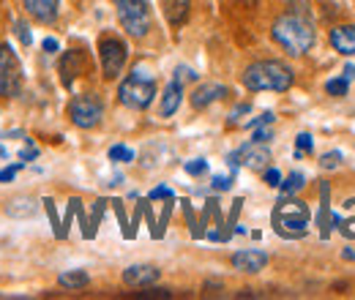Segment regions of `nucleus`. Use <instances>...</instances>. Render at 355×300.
Segmentation results:
<instances>
[{
  "instance_id": "f257e3e1",
  "label": "nucleus",
  "mask_w": 355,
  "mask_h": 300,
  "mask_svg": "<svg viewBox=\"0 0 355 300\" xmlns=\"http://www.w3.org/2000/svg\"><path fill=\"white\" fill-rule=\"evenodd\" d=\"M243 85L249 90H276L284 93L293 85V69L279 60H257L243 71Z\"/></svg>"
},
{
  "instance_id": "f03ea898",
  "label": "nucleus",
  "mask_w": 355,
  "mask_h": 300,
  "mask_svg": "<svg viewBox=\"0 0 355 300\" xmlns=\"http://www.w3.org/2000/svg\"><path fill=\"white\" fill-rule=\"evenodd\" d=\"M273 39L282 44L290 55H304V52H309L311 44H314V30H311V25L304 17L284 14L273 25Z\"/></svg>"
},
{
  "instance_id": "7ed1b4c3",
  "label": "nucleus",
  "mask_w": 355,
  "mask_h": 300,
  "mask_svg": "<svg viewBox=\"0 0 355 300\" xmlns=\"http://www.w3.org/2000/svg\"><path fill=\"white\" fill-rule=\"evenodd\" d=\"M309 227V208L298 200H282L273 208V229L282 238H304Z\"/></svg>"
},
{
  "instance_id": "20e7f679",
  "label": "nucleus",
  "mask_w": 355,
  "mask_h": 300,
  "mask_svg": "<svg viewBox=\"0 0 355 300\" xmlns=\"http://www.w3.org/2000/svg\"><path fill=\"white\" fill-rule=\"evenodd\" d=\"M118 96H121V101H123L126 107H132V109H145V107H150V101H153V96H156V82H153V77H150L145 69L137 66L132 74L123 80Z\"/></svg>"
},
{
  "instance_id": "39448f33",
  "label": "nucleus",
  "mask_w": 355,
  "mask_h": 300,
  "mask_svg": "<svg viewBox=\"0 0 355 300\" xmlns=\"http://www.w3.org/2000/svg\"><path fill=\"white\" fill-rule=\"evenodd\" d=\"M118 6V19L121 25L126 28V33L139 39L148 33L150 28V11H148V3L145 0H115Z\"/></svg>"
},
{
  "instance_id": "423d86ee",
  "label": "nucleus",
  "mask_w": 355,
  "mask_h": 300,
  "mask_svg": "<svg viewBox=\"0 0 355 300\" xmlns=\"http://www.w3.org/2000/svg\"><path fill=\"white\" fill-rule=\"evenodd\" d=\"M22 90V69L8 44H0V96L17 98Z\"/></svg>"
},
{
  "instance_id": "0eeeda50",
  "label": "nucleus",
  "mask_w": 355,
  "mask_h": 300,
  "mask_svg": "<svg viewBox=\"0 0 355 300\" xmlns=\"http://www.w3.org/2000/svg\"><path fill=\"white\" fill-rule=\"evenodd\" d=\"M69 115L71 121L80 126V129H93L98 126V121L104 118V104L101 98H96L93 93H85V96H77L69 107Z\"/></svg>"
},
{
  "instance_id": "6e6552de",
  "label": "nucleus",
  "mask_w": 355,
  "mask_h": 300,
  "mask_svg": "<svg viewBox=\"0 0 355 300\" xmlns=\"http://www.w3.org/2000/svg\"><path fill=\"white\" fill-rule=\"evenodd\" d=\"M98 55H101V71L107 80H115L123 66H126V44L118 42V39H104L101 46H98Z\"/></svg>"
},
{
  "instance_id": "1a4fd4ad",
  "label": "nucleus",
  "mask_w": 355,
  "mask_h": 300,
  "mask_svg": "<svg viewBox=\"0 0 355 300\" xmlns=\"http://www.w3.org/2000/svg\"><path fill=\"white\" fill-rule=\"evenodd\" d=\"M235 156H238V164H243L249 170H266L270 161V150L266 148V142L243 145L241 150H235Z\"/></svg>"
},
{
  "instance_id": "9d476101",
  "label": "nucleus",
  "mask_w": 355,
  "mask_h": 300,
  "mask_svg": "<svg viewBox=\"0 0 355 300\" xmlns=\"http://www.w3.org/2000/svg\"><path fill=\"white\" fill-rule=\"evenodd\" d=\"M123 281H126L129 287L142 290V287H150V284L159 281V270H156L153 265H132V267L123 270Z\"/></svg>"
},
{
  "instance_id": "9b49d317",
  "label": "nucleus",
  "mask_w": 355,
  "mask_h": 300,
  "mask_svg": "<svg viewBox=\"0 0 355 300\" xmlns=\"http://www.w3.org/2000/svg\"><path fill=\"white\" fill-rule=\"evenodd\" d=\"M268 265L266 252H257V249H249V252H238L232 254V267L235 270H243V273H257Z\"/></svg>"
},
{
  "instance_id": "f8f14e48",
  "label": "nucleus",
  "mask_w": 355,
  "mask_h": 300,
  "mask_svg": "<svg viewBox=\"0 0 355 300\" xmlns=\"http://www.w3.org/2000/svg\"><path fill=\"white\" fill-rule=\"evenodd\" d=\"M85 69V55L83 52H66L63 55V60H60V74H63V85L71 87V82H74V77L80 74Z\"/></svg>"
},
{
  "instance_id": "ddd939ff",
  "label": "nucleus",
  "mask_w": 355,
  "mask_h": 300,
  "mask_svg": "<svg viewBox=\"0 0 355 300\" xmlns=\"http://www.w3.org/2000/svg\"><path fill=\"white\" fill-rule=\"evenodd\" d=\"M25 3V11L39 19V22H52L58 17V3L60 0H22Z\"/></svg>"
},
{
  "instance_id": "4468645a",
  "label": "nucleus",
  "mask_w": 355,
  "mask_h": 300,
  "mask_svg": "<svg viewBox=\"0 0 355 300\" xmlns=\"http://www.w3.org/2000/svg\"><path fill=\"white\" fill-rule=\"evenodd\" d=\"M331 44L342 55H355V25H342L331 30Z\"/></svg>"
},
{
  "instance_id": "2eb2a0df",
  "label": "nucleus",
  "mask_w": 355,
  "mask_h": 300,
  "mask_svg": "<svg viewBox=\"0 0 355 300\" xmlns=\"http://www.w3.org/2000/svg\"><path fill=\"white\" fill-rule=\"evenodd\" d=\"M320 197H322V205H320V215H317V224H320V235H322V240H328V235H331V229H334V213H331V188H328V183H322L320 186Z\"/></svg>"
},
{
  "instance_id": "dca6fc26",
  "label": "nucleus",
  "mask_w": 355,
  "mask_h": 300,
  "mask_svg": "<svg viewBox=\"0 0 355 300\" xmlns=\"http://www.w3.org/2000/svg\"><path fill=\"white\" fill-rule=\"evenodd\" d=\"M227 96V87L224 85H202V87H197L194 93H191V107L194 109H202V107H208L211 101H216V98H224Z\"/></svg>"
},
{
  "instance_id": "f3484780",
  "label": "nucleus",
  "mask_w": 355,
  "mask_h": 300,
  "mask_svg": "<svg viewBox=\"0 0 355 300\" xmlns=\"http://www.w3.org/2000/svg\"><path fill=\"white\" fill-rule=\"evenodd\" d=\"M180 98H183V82L175 77V80L167 85L164 96H162V118L175 115V109L180 107Z\"/></svg>"
},
{
  "instance_id": "a211bd4d",
  "label": "nucleus",
  "mask_w": 355,
  "mask_h": 300,
  "mask_svg": "<svg viewBox=\"0 0 355 300\" xmlns=\"http://www.w3.org/2000/svg\"><path fill=\"white\" fill-rule=\"evenodd\" d=\"M36 211H39V205L33 197H14L6 202V213L11 218H33Z\"/></svg>"
},
{
  "instance_id": "6ab92c4d",
  "label": "nucleus",
  "mask_w": 355,
  "mask_h": 300,
  "mask_svg": "<svg viewBox=\"0 0 355 300\" xmlns=\"http://www.w3.org/2000/svg\"><path fill=\"white\" fill-rule=\"evenodd\" d=\"M191 0H164V14L170 19V25H183L189 17Z\"/></svg>"
},
{
  "instance_id": "aec40b11",
  "label": "nucleus",
  "mask_w": 355,
  "mask_h": 300,
  "mask_svg": "<svg viewBox=\"0 0 355 300\" xmlns=\"http://www.w3.org/2000/svg\"><path fill=\"white\" fill-rule=\"evenodd\" d=\"M60 287H66V290H83V287H88V273L85 270H66V273H60Z\"/></svg>"
},
{
  "instance_id": "412c9836",
  "label": "nucleus",
  "mask_w": 355,
  "mask_h": 300,
  "mask_svg": "<svg viewBox=\"0 0 355 300\" xmlns=\"http://www.w3.org/2000/svg\"><path fill=\"white\" fill-rule=\"evenodd\" d=\"M304 188V175L301 172H293L284 183H279V191H282V197H293L295 191H301Z\"/></svg>"
},
{
  "instance_id": "4be33fe9",
  "label": "nucleus",
  "mask_w": 355,
  "mask_h": 300,
  "mask_svg": "<svg viewBox=\"0 0 355 300\" xmlns=\"http://www.w3.org/2000/svg\"><path fill=\"white\" fill-rule=\"evenodd\" d=\"M42 205H44L46 215H49V224H52V229H55V238H58V240H63V227H60V221H58V211H55V202H52V200L46 197Z\"/></svg>"
},
{
  "instance_id": "5701e85b",
  "label": "nucleus",
  "mask_w": 355,
  "mask_h": 300,
  "mask_svg": "<svg viewBox=\"0 0 355 300\" xmlns=\"http://www.w3.org/2000/svg\"><path fill=\"white\" fill-rule=\"evenodd\" d=\"M110 159L112 161H132L134 150H129L126 145H115V148H110Z\"/></svg>"
},
{
  "instance_id": "b1692460",
  "label": "nucleus",
  "mask_w": 355,
  "mask_h": 300,
  "mask_svg": "<svg viewBox=\"0 0 355 300\" xmlns=\"http://www.w3.org/2000/svg\"><path fill=\"white\" fill-rule=\"evenodd\" d=\"M347 87H350V82L342 77V80H328L325 90H328L331 96H347Z\"/></svg>"
},
{
  "instance_id": "393cba45",
  "label": "nucleus",
  "mask_w": 355,
  "mask_h": 300,
  "mask_svg": "<svg viewBox=\"0 0 355 300\" xmlns=\"http://www.w3.org/2000/svg\"><path fill=\"white\" fill-rule=\"evenodd\" d=\"M104 208H107V202H104V200H98V202L93 205V215H90V232H93V235H96V229H98V224H101Z\"/></svg>"
},
{
  "instance_id": "a878e982",
  "label": "nucleus",
  "mask_w": 355,
  "mask_h": 300,
  "mask_svg": "<svg viewBox=\"0 0 355 300\" xmlns=\"http://www.w3.org/2000/svg\"><path fill=\"white\" fill-rule=\"evenodd\" d=\"M115 205V213H118V221H121V227H123V238H129L132 240L134 232H132V224L126 221V213H123V202H112Z\"/></svg>"
},
{
  "instance_id": "bb28decb",
  "label": "nucleus",
  "mask_w": 355,
  "mask_h": 300,
  "mask_svg": "<svg viewBox=\"0 0 355 300\" xmlns=\"http://www.w3.org/2000/svg\"><path fill=\"white\" fill-rule=\"evenodd\" d=\"M77 208H80V200L74 197V200L69 202V211H66V218H63V238L69 235V227H71V218L77 215Z\"/></svg>"
},
{
  "instance_id": "cd10ccee",
  "label": "nucleus",
  "mask_w": 355,
  "mask_h": 300,
  "mask_svg": "<svg viewBox=\"0 0 355 300\" xmlns=\"http://www.w3.org/2000/svg\"><path fill=\"white\" fill-rule=\"evenodd\" d=\"M14 30H17V39L25 44V46H31V42H33V33H31V28L25 25V22H17L14 25Z\"/></svg>"
},
{
  "instance_id": "c85d7f7f",
  "label": "nucleus",
  "mask_w": 355,
  "mask_h": 300,
  "mask_svg": "<svg viewBox=\"0 0 355 300\" xmlns=\"http://www.w3.org/2000/svg\"><path fill=\"white\" fill-rule=\"evenodd\" d=\"M183 211H186V218H189V227H191V235H194V238H202L205 232H202V229L197 227V221H194V211H191V205H189V202H183Z\"/></svg>"
},
{
  "instance_id": "c756f323",
  "label": "nucleus",
  "mask_w": 355,
  "mask_h": 300,
  "mask_svg": "<svg viewBox=\"0 0 355 300\" xmlns=\"http://www.w3.org/2000/svg\"><path fill=\"white\" fill-rule=\"evenodd\" d=\"M339 161H342V153H336V150H334V153H325V156L320 159V164H322L325 170H336Z\"/></svg>"
},
{
  "instance_id": "7c9ffc66",
  "label": "nucleus",
  "mask_w": 355,
  "mask_h": 300,
  "mask_svg": "<svg viewBox=\"0 0 355 300\" xmlns=\"http://www.w3.org/2000/svg\"><path fill=\"white\" fill-rule=\"evenodd\" d=\"M295 145H298V150H295V156L301 159V153H309V150H311V134H298V139H295Z\"/></svg>"
},
{
  "instance_id": "2f4dec72",
  "label": "nucleus",
  "mask_w": 355,
  "mask_h": 300,
  "mask_svg": "<svg viewBox=\"0 0 355 300\" xmlns=\"http://www.w3.org/2000/svg\"><path fill=\"white\" fill-rule=\"evenodd\" d=\"M183 170L189 172V175H202V172H208V161H202V159H194V161H189Z\"/></svg>"
},
{
  "instance_id": "473e14b6",
  "label": "nucleus",
  "mask_w": 355,
  "mask_h": 300,
  "mask_svg": "<svg viewBox=\"0 0 355 300\" xmlns=\"http://www.w3.org/2000/svg\"><path fill=\"white\" fill-rule=\"evenodd\" d=\"M25 167V161H17L14 167H8V170H0V183H11L14 180V175Z\"/></svg>"
},
{
  "instance_id": "72a5a7b5",
  "label": "nucleus",
  "mask_w": 355,
  "mask_h": 300,
  "mask_svg": "<svg viewBox=\"0 0 355 300\" xmlns=\"http://www.w3.org/2000/svg\"><path fill=\"white\" fill-rule=\"evenodd\" d=\"M148 200H173V191H170L167 186H156V188L148 194Z\"/></svg>"
},
{
  "instance_id": "f704fd0d",
  "label": "nucleus",
  "mask_w": 355,
  "mask_h": 300,
  "mask_svg": "<svg viewBox=\"0 0 355 300\" xmlns=\"http://www.w3.org/2000/svg\"><path fill=\"white\" fill-rule=\"evenodd\" d=\"M355 202V200H353ZM336 229L342 232V235H347V238H355V218H347V221H339L336 224Z\"/></svg>"
},
{
  "instance_id": "c9c22d12",
  "label": "nucleus",
  "mask_w": 355,
  "mask_h": 300,
  "mask_svg": "<svg viewBox=\"0 0 355 300\" xmlns=\"http://www.w3.org/2000/svg\"><path fill=\"white\" fill-rule=\"evenodd\" d=\"M230 186H232V177H224V175H216V177H214V188H216V191H227Z\"/></svg>"
},
{
  "instance_id": "e433bc0d",
  "label": "nucleus",
  "mask_w": 355,
  "mask_h": 300,
  "mask_svg": "<svg viewBox=\"0 0 355 300\" xmlns=\"http://www.w3.org/2000/svg\"><path fill=\"white\" fill-rule=\"evenodd\" d=\"M266 183H268V186H273V188H279V183H282V175H279V170H266Z\"/></svg>"
},
{
  "instance_id": "4c0bfd02",
  "label": "nucleus",
  "mask_w": 355,
  "mask_h": 300,
  "mask_svg": "<svg viewBox=\"0 0 355 300\" xmlns=\"http://www.w3.org/2000/svg\"><path fill=\"white\" fill-rule=\"evenodd\" d=\"M241 205H243V200H235L232 202V213H230V221H227V232H230V227H235V218L241 213Z\"/></svg>"
},
{
  "instance_id": "58836bf2",
  "label": "nucleus",
  "mask_w": 355,
  "mask_h": 300,
  "mask_svg": "<svg viewBox=\"0 0 355 300\" xmlns=\"http://www.w3.org/2000/svg\"><path fill=\"white\" fill-rule=\"evenodd\" d=\"M270 123H273V115H270V112H266V115H260L257 121H252V123H249V129H257V126H270Z\"/></svg>"
},
{
  "instance_id": "ea45409f",
  "label": "nucleus",
  "mask_w": 355,
  "mask_h": 300,
  "mask_svg": "<svg viewBox=\"0 0 355 300\" xmlns=\"http://www.w3.org/2000/svg\"><path fill=\"white\" fill-rule=\"evenodd\" d=\"M270 139V129H254V142H268Z\"/></svg>"
},
{
  "instance_id": "a19ab883",
  "label": "nucleus",
  "mask_w": 355,
  "mask_h": 300,
  "mask_svg": "<svg viewBox=\"0 0 355 300\" xmlns=\"http://www.w3.org/2000/svg\"><path fill=\"white\" fill-rule=\"evenodd\" d=\"M145 298H170V290H148V292H142Z\"/></svg>"
},
{
  "instance_id": "79ce46f5",
  "label": "nucleus",
  "mask_w": 355,
  "mask_h": 300,
  "mask_svg": "<svg viewBox=\"0 0 355 300\" xmlns=\"http://www.w3.org/2000/svg\"><path fill=\"white\" fill-rule=\"evenodd\" d=\"M36 156H39V150H36V148H31V150H22V153H19V159H22V161H33Z\"/></svg>"
},
{
  "instance_id": "37998d69",
  "label": "nucleus",
  "mask_w": 355,
  "mask_h": 300,
  "mask_svg": "<svg viewBox=\"0 0 355 300\" xmlns=\"http://www.w3.org/2000/svg\"><path fill=\"white\" fill-rule=\"evenodd\" d=\"M249 109H252V107H249V104H241V107H238V109H235V112H232V121H235V118H241V115H246V112H249Z\"/></svg>"
},
{
  "instance_id": "c03bdc74",
  "label": "nucleus",
  "mask_w": 355,
  "mask_h": 300,
  "mask_svg": "<svg viewBox=\"0 0 355 300\" xmlns=\"http://www.w3.org/2000/svg\"><path fill=\"white\" fill-rule=\"evenodd\" d=\"M44 52H58V42L55 39H44Z\"/></svg>"
},
{
  "instance_id": "a18cd8bd",
  "label": "nucleus",
  "mask_w": 355,
  "mask_h": 300,
  "mask_svg": "<svg viewBox=\"0 0 355 300\" xmlns=\"http://www.w3.org/2000/svg\"><path fill=\"white\" fill-rule=\"evenodd\" d=\"M342 257H345V259H353V262H355V249H345V252H342Z\"/></svg>"
},
{
  "instance_id": "49530a36",
  "label": "nucleus",
  "mask_w": 355,
  "mask_h": 300,
  "mask_svg": "<svg viewBox=\"0 0 355 300\" xmlns=\"http://www.w3.org/2000/svg\"><path fill=\"white\" fill-rule=\"evenodd\" d=\"M355 77V69L353 66H347V69H345V80H353Z\"/></svg>"
},
{
  "instance_id": "de8ad7c7",
  "label": "nucleus",
  "mask_w": 355,
  "mask_h": 300,
  "mask_svg": "<svg viewBox=\"0 0 355 300\" xmlns=\"http://www.w3.org/2000/svg\"><path fill=\"white\" fill-rule=\"evenodd\" d=\"M3 156H6V148H0V159H3Z\"/></svg>"
}]
</instances>
